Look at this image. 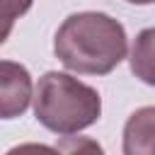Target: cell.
<instances>
[{
  "instance_id": "obj_3",
  "label": "cell",
  "mask_w": 155,
  "mask_h": 155,
  "mask_svg": "<svg viewBox=\"0 0 155 155\" xmlns=\"http://www.w3.org/2000/svg\"><path fill=\"white\" fill-rule=\"evenodd\" d=\"M34 99L31 75L22 63L0 61V119H17Z\"/></svg>"
},
{
  "instance_id": "obj_4",
  "label": "cell",
  "mask_w": 155,
  "mask_h": 155,
  "mask_svg": "<svg viewBox=\"0 0 155 155\" xmlns=\"http://www.w3.org/2000/svg\"><path fill=\"white\" fill-rule=\"evenodd\" d=\"M124 155H155V107L136 109L124 126Z\"/></svg>"
},
{
  "instance_id": "obj_6",
  "label": "cell",
  "mask_w": 155,
  "mask_h": 155,
  "mask_svg": "<svg viewBox=\"0 0 155 155\" xmlns=\"http://www.w3.org/2000/svg\"><path fill=\"white\" fill-rule=\"evenodd\" d=\"M31 2L34 0H0V46L7 41L15 22L24 12H29Z\"/></svg>"
},
{
  "instance_id": "obj_8",
  "label": "cell",
  "mask_w": 155,
  "mask_h": 155,
  "mask_svg": "<svg viewBox=\"0 0 155 155\" xmlns=\"http://www.w3.org/2000/svg\"><path fill=\"white\" fill-rule=\"evenodd\" d=\"M5 155H61V153L56 145H46V143H19L10 148Z\"/></svg>"
},
{
  "instance_id": "obj_9",
  "label": "cell",
  "mask_w": 155,
  "mask_h": 155,
  "mask_svg": "<svg viewBox=\"0 0 155 155\" xmlns=\"http://www.w3.org/2000/svg\"><path fill=\"white\" fill-rule=\"evenodd\" d=\"M126 2H131V5H153L155 0H126Z\"/></svg>"
},
{
  "instance_id": "obj_7",
  "label": "cell",
  "mask_w": 155,
  "mask_h": 155,
  "mask_svg": "<svg viewBox=\"0 0 155 155\" xmlns=\"http://www.w3.org/2000/svg\"><path fill=\"white\" fill-rule=\"evenodd\" d=\"M56 148L61 155H104L102 145L87 136H63Z\"/></svg>"
},
{
  "instance_id": "obj_1",
  "label": "cell",
  "mask_w": 155,
  "mask_h": 155,
  "mask_svg": "<svg viewBox=\"0 0 155 155\" xmlns=\"http://www.w3.org/2000/svg\"><path fill=\"white\" fill-rule=\"evenodd\" d=\"M128 51L126 31L119 19L104 12H75L63 19L53 36L56 58L73 73L107 75Z\"/></svg>"
},
{
  "instance_id": "obj_2",
  "label": "cell",
  "mask_w": 155,
  "mask_h": 155,
  "mask_svg": "<svg viewBox=\"0 0 155 155\" xmlns=\"http://www.w3.org/2000/svg\"><path fill=\"white\" fill-rule=\"evenodd\" d=\"M99 114L102 97L94 87L58 70H48L39 78L34 90V116L48 131L73 136L97 124Z\"/></svg>"
},
{
  "instance_id": "obj_5",
  "label": "cell",
  "mask_w": 155,
  "mask_h": 155,
  "mask_svg": "<svg viewBox=\"0 0 155 155\" xmlns=\"http://www.w3.org/2000/svg\"><path fill=\"white\" fill-rule=\"evenodd\" d=\"M131 70L138 80L155 87V27L138 31L131 46Z\"/></svg>"
}]
</instances>
